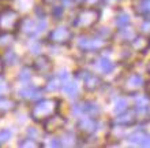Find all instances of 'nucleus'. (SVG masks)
Segmentation results:
<instances>
[{
  "label": "nucleus",
  "mask_w": 150,
  "mask_h": 148,
  "mask_svg": "<svg viewBox=\"0 0 150 148\" xmlns=\"http://www.w3.org/2000/svg\"><path fill=\"white\" fill-rule=\"evenodd\" d=\"M10 92V85L6 80L0 78V95H6V93Z\"/></svg>",
  "instance_id": "bb28decb"
},
{
  "label": "nucleus",
  "mask_w": 150,
  "mask_h": 148,
  "mask_svg": "<svg viewBox=\"0 0 150 148\" xmlns=\"http://www.w3.org/2000/svg\"><path fill=\"white\" fill-rule=\"evenodd\" d=\"M14 41V37L10 36L8 32H3V34L0 36V45L1 47H6V45H10Z\"/></svg>",
  "instance_id": "393cba45"
},
{
  "label": "nucleus",
  "mask_w": 150,
  "mask_h": 148,
  "mask_svg": "<svg viewBox=\"0 0 150 148\" xmlns=\"http://www.w3.org/2000/svg\"><path fill=\"white\" fill-rule=\"evenodd\" d=\"M10 137H11V132H10L8 129L0 130V143H6V141H8L10 140Z\"/></svg>",
  "instance_id": "cd10ccee"
},
{
  "label": "nucleus",
  "mask_w": 150,
  "mask_h": 148,
  "mask_svg": "<svg viewBox=\"0 0 150 148\" xmlns=\"http://www.w3.org/2000/svg\"><path fill=\"white\" fill-rule=\"evenodd\" d=\"M33 67H34V70H36L37 73H40V74H48V73H51L52 70V62L51 59L48 58V56L45 55H40L36 58V60H34V63H33Z\"/></svg>",
  "instance_id": "9d476101"
},
{
  "label": "nucleus",
  "mask_w": 150,
  "mask_h": 148,
  "mask_svg": "<svg viewBox=\"0 0 150 148\" xmlns=\"http://www.w3.org/2000/svg\"><path fill=\"white\" fill-rule=\"evenodd\" d=\"M3 60H1V58H0V74H1V71H3Z\"/></svg>",
  "instance_id": "e433bc0d"
},
{
  "label": "nucleus",
  "mask_w": 150,
  "mask_h": 148,
  "mask_svg": "<svg viewBox=\"0 0 150 148\" xmlns=\"http://www.w3.org/2000/svg\"><path fill=\"white\" fill-rule=\"evenodd\" d=\"M64 125H66V118L59 115V114H53V115H51L49 118H47L44 121V129L48 133L56 132V130L63 128Z\"/></svg>",
  "instance_id": "6e6552de"
},
{
  "label": "nucleus",
  "mask_w": 150,
  "mask_h": 148,
  "mask_svg": "<svg viewBox=\"0 0 150 148\" xmlns=\"http://www.w3.org/2000/svg\"><path fill=\"white\" fill-rule=\"evenodd\" d=\"M128 140L131 143H138V144L143 145V147H146V145H150V139L142 132H135L132 133L130 137H128Z\"/></svg>",
  "instance_id": "f3484780"
},
{
  "label": "nucleus",
  "mask_w": 150,
  "mask_h": 148,
  "mask_svg": "<svg viewBox=\"0 0 150 148\" xmlns=\"http://www.w3.org/2000/svg\"><path fill=\"white\" fill-rule=\"evenodd\" d=\"M142 87H143V78L139 74H130L123 82V89L127 93L138 92Z\"/></svg>",
  "instance_id": "0eeeda50"
},
{
  "label": "nucleus",
  "mask_w": 150,
  "mask_h": 148,
  "mask_svg": "<svg viewBox=\"0 0 150 148\" xmlns=\"http://www.w3.org/2000/svg\"><path fill=\"white\" fill-rule=\"evenodd\" d=\"M105 45V41L101 37L97 39H91V37H79L78 40V47L85 49V51H97L101 49Z\"/></svg>",
  "instance_id": "423d86ee"
},
{
  "label": "nucleus",
  "mask_w": 150,
  "mask_h": 148,
  "mask_svg": "<svg viewBox=\"0 0 150 148\" xmlns=\"http://www.w3.org/2000/svg\"><path fill=\"white\" fill-rule=\"evenodd\" d=\"M30 78H32V74H30V70L29 69H22L19 73V80L22 81V82H28V81H30Z\"/></svg>",
  "instance_id": "a878e982"
},
{
  "label": "nucleus",
  "mask_w": 150,
  "mask_h": 148,
  "mask_svg": "<svg viewBox=\"0 0 150 148\" xmlns=\"http://www.w3.org/2000/svg\"><path fill=\"white\" fill-rule=\"evenodd\" d=\"M72 33L71 30L66 26H59V28L53 29L49 34V41L51 43H55V44H64V43H68L71 40Z\"/></svg>",
  "instance_id": "39448f33"
},
{
  "label": "nucleus",
  "mask_w": 150,
  "mask_h": 148,
  "mask_svg": "<svg viewBox=\"0 0 150 148\" xmlns=\"http://www.w3.org/2000/svg\"><path fill=\"white\" fill-rule=\"evenodd\" d=\"M60 88V78L56 77V78H52V80L48 81L47 84V89L48 91H57Z\"/></svg>",
  "instance_id": "b1692460"
},
{
  "label": "nucleus",
  "mask_w": 150,
  "mask_h": 148,
  "mask_svg": "<svg viewBox=\"0 0 150 148\" xmlns=\"http://www.w3.org/2000/svg\"><path fill=\"white\" fill-rule=\"evenodd\" d=\"M100 19V11L97 8H83L78 12L74 21V25L78 29H90Z\"/></svg>",
  "instance_id": "f03ea898"
},
{
  "label": "nucleus",
  "mask_w": 150,
  "mask_h": 148,
  "mask_svg": "<svg viewBox=\"0 0 150 148\" xmlns=\"http://www.w3.org/2000/svg\"><path fill=\"white\" fill-rule=\"evenodd\" d=\"M141 29H142L143 32H147L150 33V19H147L146 22H143L142 26H141Z\"/></svg>",
  "instance_id": "c756f323"
},
{
  "label": "nucleus",
  "mask_w": 150,
  "mask_h": 148,
  "mask_svg": "<svg viewBox=\"0 0 150 148\" xmlns=\"http://www.w3.org/2000/svg\"><path fill=\"white\" fill-rule=\"evenodd\" d=\"M21 29H22V32L26 36H36V34H38V32H37V24L33 19H30V18H26V19L22 21Z\"/></svg>",
  "instance_id": "2eb2a0df"
},
{
  "label": "nucleus",
  "mask_w": 150,
  "mask_h": 148,
  "mask_svg": "<svg viewBox=\"0 0 150 148\" xmlns=\"http://www.w3.org/2000/svg\"><path fill=\"white\" fill-rule=\"evenodd\" d=\"M134 11L138 15H143L150 18V0H138L134 4Z\"/></svg>",
  "instance_id": "dca6fc26"
},
{
  "label": "nucleus",
  "mask_w": 150,
  "mask_h": 148,
  "mask_svg": "<svg viewBox=\"0 0 150 148\" xmlns=\"http://www.w3.org/2000/svg\"><path fill=\"white\" fill-rule=\"evenodd\" d=\"M97 66H98L100 70L103 73H105V74H109L115 69V63H112L108 58H100V59L97 60Z\"/></svg>",
  "instance_id": "6ab92c4d"
},
{
  "label": "nucleus",
  "mask_w": 150,
  "mask_h": 148,
  "mask_svg": "<svg viewBox=\"0 0 150 148\" xmlns=\"http://www.w3.org/2000/svg\"><path fill=\"white\" fill-rule=\"evenodd\" d=\"M28 133L30 134V136H33V137H36L38 133H37V130L34 128H29V130H28Z\"/></svg>",
  "instance_id": "f704fd0d"
},
{
  "label": "nucleus",
  "mask_w": 150,
  "mask_h": 148,
  "mask_svg": "<svg viewBox=\"0 0 150 148\" xmlns=\"http://www.w3.org/2000/svg\"><path fill=\"white\" fill-rule=\"evenodd\" d=\"M60 102L57 99H44L40 100L38 103L32 108V118L37 122H44V121L49 118L51 115L56 114L57 108H59Z\"/></svg>",
  "instance_id": "f257e3e1"
},
{
  "label": "nucleus",
  "mask_w": 150,
  "mask_h": 148,
  "mask_svg": "<svg viewBox=\"0 0 150 148\" xmlns=\"http://www.w3.org/2000/svg\"><path fill=\"white\" fill-rule=\"evenodd\" d=\"M87 4H97L98 1H101V0H85Z\"/></svg>",
  "instance_id": "c9c22d12"
},
{
  "label": "nucleus",
  "mask_w": 150,
  "mask_h": 148,
  "mask_svg": "<svg viewBox=\"0 0 150 148\" xmlns=\"http://www.w3.org/2000/svg\"><path fill=\"white\" fill-rule=\"evenodd\" d=\"M131 48L135 52L139 54H145L150 48V39L147 36H137L131 40Z\"/></svg>",
  "instance_id": "9b49d317"
},
{
  "label": "nucleus",
  "mask_w": 150,
  "mask_h": 148,
  "mask_svg": "<svg viewBox=\"0 0 150 148\" xmlns=\"http://www.w3.org/2000/svg\"><path fill=\"white\" fill-rule=\"evenodd\" d=\"M19 14L12 10V8H6L0 12V30L1 32H14L18 25H19Z\"/></svg>",
  "instance_id": "7ed1b4c3"
},
{
  "label": "nucleus",
  "mask_w": 150,
  "mask_h": 148,
  "mask_svg": "<svg viewBox=\"0 0 150 148\" xmlns=\"http://www.w3.org/2000/svg\"><path fill=\"white\" fill-rule=\"evenodd\" d=\"M63 92L71 97L76 96V93H78V85L75 84V82H67L63 87Z\"/></svg>",
  "instance_id": "412c9836"
},
{
  "label": "nucleus",
  "mask_w": 150,
  "mask_h": 148,
  "mask_svg": "<svg viewBox=\"0 0 150 148\" xmlns=\"http://www.w3.org/2000/svg\"><path fill=\"white\" fill-rule=\"evenodd\" d=\"M57 77H59L62 81H64V80H67V78H68V73L66 71V70H62V71L59 73V76H57Z\"/></svg>",
  "instance_id": "7c9ffc66"
},
{
  "label": "nucleus",
  "mask_w": 150,
  "mask_h": 148,
  "mask_svg": "<svg viewBox=\"0 0 150 148\" xmlns=\"http://www.w3.org/2000/svg\"><path fill=\"white\" fill-rule=\"evenodd\" d=\"M127 107H128L127 100L120 99V100H117V102H116V104H115V112H116V114H120V112L126 111Z\"/></svg>",
  "instance_id": "5701e85b"
},
{
  "label": "nucleus",
  "mask_w": 150,
  "mask_h": 148,
  "mask_svg": "<svg viewBox=\"0 0 150 148\" xmlns=\"http://www.w3.org/2000/svg\"><path fill=\"white\" fill-rule=\"evenodd\" d=\"M135 112L130 111V110H126L119 114V117L115 119V124L116 125H122V126H131V125L135 124Z\"/></svg>",
  "instance_id": "ddd939ff"
},
{
  "label": "nucleus",
  "mask_w": 150,
  "mask_h": 148,
  "mask_svg": "<svg viewBox=\"0 0 150 148\" xmlns=\"http://www.w3.org/2000/svg\"><path fill=\"white\" fill-rule=\"evenodd\" d=\"M19 96L26 100H37L41 97V89L36 87H26L19 91Z\"/></svg>",
  "instance_id": "4468645a"
},
{
  "label": "nucleus",
  "mask_w": 150,
  "mask_h": 148,
  "mask_svg": "<svg viewBox=\"0 0 150 148\" xmlns=\"http://www.w3.org/2000/svg\"><path fill=\"white\" fill-rule=\"evenodd\" d=\"M104 1H105V4H108V6H116L120 0H104Z\"/></svg>",
  "instance_id": "72a5a7b5"
},
{
  "label": "nucleus",
  "mask_w": 150,
  "mask_h": 148,
  "mask_svg": "<svg viewBox=\"0 0 150 148\" xmlns=\"http://www.w3.org/2000/svg\"><path fill=\"white\" fill-rule=\"evenodd\" d=\"M76 126H78V129L81 130V132H83L85 134H91V133H94L96 130H97V121L94 119V118H91V117H89V118H81V119L78 121V124H76Z\"/></svg>",
  "instance_id": "f8f14e48"
},
{
  "label": "nucleus",
  "mask_w": 150,
  "mask_h": 148,
  "mask_svg": "<svg viewBox=\"0 0 150 148\" xmlns=\"http://www.w3.org/2000/svg\"><path fill=\"white\" fill-rule=\"evenodd\" d=\"M45 1H48V3H52V1H55V0H45Z\"/></svg>",
  "instance_id": "4c0bfd02"
},
{
  "label": "nucleus",
  "mask_w": 150,
  "mask_h": 148,
  "mask_svg": "<svg viewBox=\"0 0 150 148\" xmlns=\"http://www.w3.org/2000/svg\"><path fill=\"white\" fill-rule=\"evenodd\" d=\"M116 25H117V28H120V29L128 26V25H130V16L127 15L126 12H120V14L116 16Z\"/></svg>",
  "instance_id": "aec40b11"
},
{
  "label": "nucleus",
  "mask_w": 150,
  "mask_h": 148,
  "mask_svg": "<svg viewBox=\"0 0 150 148\" xmlns=\"http://www.w3.org/2000/svg\"><path fill=\"white\" fill-rule=\"evenodd\" d=\"M74 112L75 114H87L90 117H94L100 112V108L96 103L91 102H81V103L74 104Z\"/></svg>",
  "instance_id": "1a4fd4ad"
},
{
  "label": "nucleus",
  "mask_w": 150,
  "mask_h": 148,
  "mask_svg": "<svg viewBox=\"0 0 150 148\" xmlns=\"http://www.w3.org/2000/svg\"><path fill=\"white\" fill-rule=\"evenodd\" d=\"M15 107V102L10 97H6L4 95H0V114H4V112H8L14 110Z\"/></svg>",
  "instance_id": "a211bd4d"
},
{
  "label": "nucleus",
  "mask_w": 150,
  "mask_h": 148,
  "mask_svg": "<svg viewBox=\"0 0 150 148\" xmlns=\"http://www.w3.org/2000/svg\"><path fill=\"white\" fill-rule=\"evenodd\" d=\"M62 11H63V8L62 7H56L55 10H53V15H55L56 18H59L60 14H62Z\"/></svg>",
  "instance_id": "473e14b6"
},
{
  "label": "nucleus",
  "mask_w": 150,
  "mask_h": 148,
  "mask_svg": "<svg viewBox=\"0 0 150 148\" xmlns=\"http://www.w3.org/2000/svg\"><path fill=\"white\" fill-rule=\"evenodd\" d=\"M6 60H7V63H10V64H15L16 60H18V56L15 55V52L10 51L6 54Z\"/></svg>",
  "instance_id": "c85d7f7f"
},
{
  "label": "nucleus",
  "mask_w": 150,
  "mask_h": 148,
  "mask_svg": "<svg viewBox=\"0 0 150 148\" xmlns=\"http://www.w3.org/2000/svg\"><path fill=\"white\" fill-rule=\"evenodd\" d=\"M19 147H23V148H40V147H42V144L37 143L34 139H25V140L19 141Z\"/></svg>",
  "instance_id": "4be33fe9"
},
{
  "label": "nucleus",
  "mask_w": 150,
  "mask_h": 148,
  "mask_svg": "<svg viewBox=\"0 0 150 148\" xmlns=\"http://www.w3.org/2000/svg\"><path fill=\"white\" fill-rule=\"evenodd\" d=\"M51 147H62V143H60L59 139H53L51 141Z\"/></svg>",
  "instance_id": "2f4dec72"
},
{
  "label": "nucleus",
  "mask_w": 150,
  "mask_h": 148,
  "mask_svg": "<svg viewBox=\"0 0 150 148\" xmlns=\"http://www.w3.org/2000/svg\"><path fill=\"white\" fill-rule=\"evenodd\" d=\"M75 77L79 78V80L83 81V85L87 91H96L101 85V78L98 76H96L90 71H86V70H79V71L75 73Z\"/></svg>",
  "instance_id": "20e7f679"
}]
</instances>
